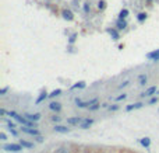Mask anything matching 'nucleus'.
I'll return each instance as SVG.
<instances>
[{"mask_svg":"<svg viewBox=\"0 0 159 153\" xmlns=\"http://www.w3.org/2000/svg\"><path fill=\"white\" fill-rule=\"evenodd\" d=\"M24 149L22 145L18 142V143H6L3 146V150H7V152H21Z\"/></svg>","mask_w":159,"mask_h":153,"instance_id":"1","label":"nucleus"},{"mask_svg":"<svg viewBox=\"0 0 159 153\" xmlns=\"http://www.w3.org/2000/svg\"><path fill=\"white\" fill-rule=\"evenodd\" d=\"M21 131L24 132V134L31 135V136H38V135H41V132H39L36 128H32V126H27V125H21Z\"/></svg>","mask_w":159,"mask_h":153,"instance_id":"2","label":"nucleus"},{"mask_svg":"<svg viewBox=\"0 0 159 153\" xmlns=\"http://www.w3.org/2000/svg\"><path fill=\"white\" fill-rule=\"evenodd\" d=\"M106 32L110 35L113 41H119V40H120V34H119V30H117V28H108Z\"/></svg>","mask_w":159,"mask_h":153,"instance_id":"3","label":"nucleus"},{"mask_svg":"<svg viewBox=\"0 0 159 153\" xmlns=\"http://www.w3.org/2000/svg\"><path fill=\"white\" fill-rule=\"evenodd\" d=\"M158 93V87L156 86H151V87H148L147 90H145L144 93H142V97H152L153 94H156Z\"/></svg>","mask_w":159,"mask_h":153,"instance_id":"4","label":"nucleus"},{"mask_svg":"<svg viewBox=\"0 0 159 153\" xmlns=\"http://www.w3.org/2000/svg\"><path fill=\"white\" fill-rule=\"evenodd\" d=\"M93 122H95V121H93L92 118H84V120L81 121V124H80V128L81 129H88L91 125H93Z\"/></svg>","mask_w":159,"mask_h":153,"instance_id":"5","label":"nucleus"},{"mask_svg":"<svg viewBox=\"0 0 159 153\" xmlns=\"http://www.w3.org/2000/svg\"><path fill=\"white\" fill-rule=\"evenodd\" d=\"M49 110L54 111V113H60L62 111V104L59 101H52L50 104H49Z\"/></svg>","mask_w":159,"mask_h":153,"instance_id":"6","label":"nucleus"},{"mask_svg":"<svg viewBox=\"0 0 159 153\" xmlns=\"http://www.w3.org/2000/svg\"><path fill=\"white\" fill-rule=\"evenodd\" d=\"M147 58L149 61H153V62H158L159 61V49H155L152 52H148L147 53Z\"/></svg>","mask_w":159,"mask_h":153,"instance_id":"7","label":"nucleus"},{"mask_svg":"<svg viewBox=\"0 0 159 153\" xmlns=\"http://www.w3.org/2000/svg\"><path fill=\"white\" fill-rule=\"evenodd\" d=\"M82 120L84 118H81V117H71V118H67V124L69 125H80Z\"/></svg>","mask_w":159,"mask_h":153,"instance_id":"8","label":"nucleus"},{"mask_svg":"<svg viewBox=\"0 0 159 153\" xmlns=\"http://www.w3.org/2000/svg\"><path fill=\"white\" fill-rule=\"evenodd\" d=\"M53 131L54 132H59V134H69L70 132V128H67V126H64V125H54L53 126Z\"/></svg>","mask_w":159,"mask_h":153,"instance_id":"9","label":"nucleus"},{"mask_svg":"<svg viewBox=\"0 0 159 153\" xmlns=\"http://www.w3.org/2000/svg\"><path fill=\"white\" fill-rule=\"evenodd\" d=\"M127 21H126V19H119L117 20V23H116V28L119 31H121V30H126L127 28Z\"/></svg>","mask_w":159,"mask_h":153,"instance_id":"10","label":"nucleus"},{"mask_svg":"<svg viewBox=\"0 0 159 153\" xmlns=\"http://www.w3.org/2000/svg\"><path fill=\"white\" fill-rule=\"evenodd\" d=\"M142 105H144V103H141V101H140V103H134V104H129L126 107V111L127 113H130V111H133V110H138V108H141Z\"/></svg>","mask_w":159,"mask_h":153,"instance_id":"11","label":"nucleus"},{"mask_svg":"<svg viewBox=\"0 0 159 153\" xmlns=\"http://www.w3.org/2000/svg\"><path fill=\"white\" fill-rule=\"evenodd\" d=\"M25 118H28L30 121H34V122H38L41 120V114L39 113H35V114H25Z\"/></svg>","mask_w":159,"mask_h":153,"instance_id":"12","label":"nucleus"},{"mask_svg":"<svg viewBox=\"0 0 159 153\" xmlns=\"http://www.w3.org/2000/svg\"><path fill=\"white\" fill-rule=\"evenodd\" d=\"M62 15H63V19L67 20V21H71V20L74 19V14H73L71 10H63V11H62Z\"/></svg>","mask_w":159,"mask_h":153,"instance_id":"13","label":"nucleus"},{"mask_svg":"<svg viewBox=\"0 0 159 153\" xmlns=\"http://www.w3.org/2000/svg\"><path fill=\"white\" fill-rule=\"evenodd\" d=\"M140 143H141L142 146L145 147V149H149V146H151V138H148V136L141 138V139H140Z\"/></svg>","mask_w":159,"mask_h":153,"instance_id":"14","label":"nucleus"},{"mask_svg":"<svg viewBox=\"0 0 159 153\" xmlns=\"http://www.w3.org/2000/svg\"><path fill=\"white\" fill-rule=\"evenodd\" d=\"M48 97H49V94H48V93H46V91H42V93H41V94H39V97L36 98L35 104H41V103H42V101H45Z\"/></svg>","mask_w":159,"mask_h":153,"instance_id":"15","label":"nucleus"},{"mask_svg":"<svg viewBox=\"0 0 159 153\" xmlns=\"http://www.w3.org/2000/svg\"><path fill=\"white\" fill-rule=\"evenodd\" d=\"M20 143L22 145V147H25V149H34V143L32 142H28V141H25V139H20Z\"/></svg>","mask_w":159,"mask_h":153,"instance_id":"16","label":"nucleus"},{"mask_svg":"<svg viewBox=\"0 0 159 153\" xmlns=\"http://www.w3.org/2000/svg\"><path fill=\"white\" fill-rule=\"evenodd\" d=\"M147 80H148V76L147 74H140V76H138V83H140V84H141V86H144L145 83H147Z\"/></svg>","mask_w":159,"mask_h":153,"instance_id":"17","label":"nucleus"},{"mask_svg":"<svg viewBox=\"0 0 159 153\" xmlns=\"http://www.w3.org/2000/svg\"><path fill=\"white\" fill-rule=\"evenodd\" d=\"M147 17H148V14H147V13H140V14L137 15V20H138V23H144L145 20H147Z\"/></svg>","mask_w":159,"mask_h":153,"instance_id":"18","label":"nucleus"},{"mask_svg":"<svg viewBox=\"0 0 159 153\" xmlns=\"http://www.w3.org/2000/svg\"><path fill=\"white\" fill-rule=\"evenodd\" d=\"M85 86H87V84H85V82H78V83H75V84H73L71 89L73 90H74V89H84Z\"/></svg>","mask_w":159,"mask_h":153,"instance_id":"19","label":"nucleus"},{"mask_svg":"<svg viewBox=\"0 0 159 153\" xmlns=\"http://www.w3.org/2000/svg\"><path fill=\"white\" fill-rule=\"evenodd\" d=\"M60 94H62V89H56L49 94V98H54V97H57V96H60Z\"/></svg>","mask_w":159,"mask_h":153,"instance_id":"20","label":"nucleus"},{"mask_svg":"<svg viewBox=\"0 0 159 153\" xmlns=\"http://www.w3.org/2000/svg\"><path fill=\"white\" fill-rule=\"evenodd\" d=\"M129 10H127V9H121L120 10V13H119V19H126V17H127V15H129Z\"/></svg>","mask_w":159,"mask_h":153,"instance_id":"21","label":"nucleus"},{"mask_svg":"<svg viewBox=\"0 0 159 153\" xmlns=\"http://www.w3.org/2000/svg\"><path fill=\"white\" fill-rule=\"evenodd\" d=\"M77 37H78L77 32H74V34H71V35H70V37H69V44H70V45H73V44L77 41Z\"/></svg>","mask_w":159,"mask_h":153,"instance_id":"22","label":"nucleus"},{"mask_svg":"<svg viewBox=\"0 0 159 153\" xmlns=\"http://www.w3.org/2000/svg\"><path fill=\"white\" fill-rule=\"evenodd\" d=\"M4 121H6V124H7V128H17V124L13 122L11 120H7V118H6Z\"/></svg>","mask_w":159,"mask_h":153,"instance_id":"23","label":"nucleus"},{"mask_svg":"<svg viewBox=\"0 0 159 153\" xmlns=\"http://www.w3.org/2000/svg\"><path fill=\"white\" fill-rule=\"evenodd\" d=\"M50 120H52V122H56L57 124V122H60V121H62V118L57 115V114H54V115L50 117Z\"/></svg>","mask_w":159,"mask_h":153,"instance_id":"24","label":"nucleus"},{"mask_svg":"<svg viewBox=\"0 0 159 153\" xmlns=\"http://www.w3.org/2000/svg\"><path fill=\"white\" fill-rule=\"evenodd\" d=\"M105 7H106V2H105V0H99V2H98V9L99 10H103Z\"/></svg>","mask_w":159,"mask_h":153,"instance_id":"25","label":"nucleus"},{"mask_svg":"<svg viewBox=\"0 0 159 153\" xmlns=\"http://www.w3.org/2000/svg\"><path fill=\"white\" fill-rule=\"evenodd\" d=\"M101 107H102V105L99 104V103H95L93 105H91V107H88V108H89V111H96V110H99Z\"/></svg>","mask_w":159,"mask_h":153,"instance_id":"26","label":"nucleus"},{"mask_svg":"<svg viewBox=\"0 0 159 153\" xmlns=\"http://www.w3.org/2000/svg\"><path fill=\"white\" fill-rule=\"evenodd\" d=\"M95 103H99V100H98L96 97L92 98V100H89V101H87V107H91V105H93Z\"/></svg>","mask_w":159,"mask_h":153,"instance_id":"27","label":"nucleus"},{"mask_svg":"<svg viewBox=\"0 0 159 153\" xmlns=\"http://www.w3.org/2000/svg\"><path fill=\"white\" fill-rule=\"evenodd\" d=\"M9 89H10L9 86L2 87V89H0V96H6V94H7V91H9Z\"/></svg>","mask_w":159,"mask_h":153,"instance_id":"28","label":"nucleus"},{"mask_svg":"<svg viewBox=\"0 0 159 153\" xmlns=\"http://www.w3.org/2000/svg\"><path fill=\"white\" fill-rule=\"evenodd\" d=\"M126 98H127V94H126V93H123V94L117 96V97H116V101H121V100H126Z\"/></svg>","mask_w":159,"mask_h":153,"instance_id":"29","label":"nucleus"},{"mask_svg":"<svg viewBox=\"0 0 159 153\" xmlns=\"http://www.w3.org/2000/svg\"><path fill=\"white\" fill-rule=\"evenodd\" d=\"M54 153H70V152H69V149H66V147H59Z\"/></svg>","mask_w":159,"mask_h":153,"instance_id":"30","label":"nucleus"},{"mask_svg":"<svg viewBox=\"0 0 159 153\" xmlns=\"http://www.w3.org/2000/svg\"><path fill=\"white\" fill-rule=\"evenodd\" d=\"M156 103H158V97H156V96H155V97H151V100L148 101V104H149V105L156 104Z\"/></svg>","mask_w":159,"mask_h":153,"instance_id":"31","label":"nucleus"},{"mask_svg":"<svg viewBox=\"0 0 159 153\" xmlns=\"http://www.w3.org/2000/svg\"><path fill=\"white\" fill-rule=\"evenodd\" d=\"M34 138H35V141H36V142H39V143H42L43 139H45V138L42 136V135H38V136H34Z\"/></svg>","mask_w":159,"mask_h":153,"instance_id":"32","label":"nucleus"},{"mask_svg":"<svg viewBox=\"0 0 159 153\" xmlns=\"http://www.w3.org/2000/svg\"><path fill=\"white\" fill-rule=\"evenodd\" d=\"M117 110H119V105H117V104L109 105V111H117Z\"/></svg>","mask_w":159,"mask_h":153,"instance_id":"33","label":"nucleus"},{"mask_svg":"<svg viewBox=\"0 0 159 153\" xmlns=\"http://www.w3.org/2000/svg\"><path fill=\"white\" fill-rule=\"evenodd\" d=\"M9 131H10V134H11L13 136H18V132L15 131L14 128H9Z\"/></svg>","mask_w":159,"mask_h":153,"instance_id":"34","label":"nucleus"},{"mask_svg":"<svg viewBox=\"0 0 159 153\" xmlns=\"http://www.w3.org/2000/svg\"><path fill=\"white\" fill-rule=\"evenodd\" d=\"M0 141H7V135L4 134V132H2V134H0Z\"/></svg>","mask_w":159,"mask_h":153,"instance_id":"35","label":"nucleus"},{"mask_svg":"<svg viewBox=\"0 0 159 153\" xmlns=\"http://www.w3.org/2000/svg\"><path fill=\"white\" fill-rule=\"evenodd\" d=\"M129 80H126V82H123V83H121V84H120V86H119V89H123V87H126V86H129Z\"/></svg>","mask_w":159,"mask_h":153,"instance_id":"36","label":"nucleus"},{"mask_svg":"<svg viewBox=\"0 0 159 153\" xmlns=\"http://www.w3.org/2000/svg\"><path fill=\"white\" fill-rule=\"evenodd\" d=\"M89 10H91L89 4H88V3H85V4H84V11H85V13H89Z\"/></svg>","mask_w":159,"mask_h":153,"instance_id":"37","label":"nucleus"},{"mask_svg":"<svg viewBox=\"0 0 159 153\" xmlns=\"http://www.w3.org/2000/svg\"><path fill=\"white\" fill-rule=\"evenodd\" d=\"M7 114V111L4 110V108H0V115H6Z\"/></svg>","mask_w":159,"mask_h":153,"instance_id":"38","label":"nucleus"},{"mask_svg":"<svg viewBox=\"0 0 159 153\" xmlns=\"http://www.w3.org/2000/svg\"><path fill=\"white\" fill-rule=\"evenodd\" d=\"M151 2H152V0H148V3H151Z\"/></svg>","mask_w":159,"mask_h":153,"instance_id":"39","label":"nucleus"},{"mask_svg":"<svg viewBox=\"0 0 159 153\" xmlns=\"http://www.w3.org/2000/svg\"><path fill=\"white\" fill-rule=\"evenodd\" d=\"M158 94H159V91H158Z\"/></svg>","mask_w":159,"mask_h":153,"instance_id":"40","label":"nucleus"}]
</instances>
